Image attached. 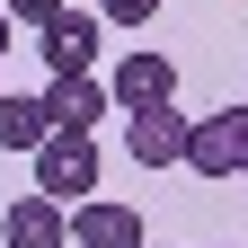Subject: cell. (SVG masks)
I'll list each match as a JSON object with an SVG mask.
<instances>
[{
	"instance_id": "obj_1",
	"label": "cell",
	"mask_w": 248,
	"mask_h": 248,
	"mask_svg": "<svg viewBox=\"0 0 248 248\" xmlns=\"http://www.w3.org/2000/svg\"><path fill=\"white\" fill-rule=\"evenodd\" d=\"M27 160H36V195H53V204L98 195V133H62V124H53Z\"/></svg>"
},
{
	"instance_id": "obj_2",
	"label": "cell",
	"mask_w": 248,
	"mask_h": 248,
	"mask_svg": "<svg viewBox=\"0 0 248 248\" xmlns=\"http://www.w3.org/2000/svg\"><path fill=\"white\" fill-rule=\"evenodd\" d=\"M160 98H177V62H169V53H151V45L115 53V80H107V107H115V115H133V107H160Z\"/></svg>"
},
{
	"instance_id": "obj_3",
	"label": "cell",
	"mask_w": 248,
	"mask_h": 248,
	"mask_svg": "<svg viewBox=\"0 0 248 248\" xmlns=\"http://www.w3.org/2000/svg\"><path fill=\"white\" fill-rule=\"evenodd\" d=\"M124 151H133V169H177L186 160V115H177V98L124 115Z\"/></svg>"
},
{
	"instance_id": "obj_4",
	"label": "cell",
	"mask_w": 248,
	"mask_h": 248,
	"mask_svg": "<svg viewBox=\"0 0 248 248\" xmlns=\"http://www.w3.org/2000/svg\"><path fill=\"white\" fill-rule=\"evenodd\" d=\"M36 36H45V45H36V53H45V71L62 80V71H89V62H98V36H107V18H98V9H53V18L36 27Z\"/></svg>"
},
{
	"instance_id": "obj_5",
	"label": "cell",
	"mask_w": 248,
	"mask_h": 248,
	"mask_svg": "<svg viewBox=\"0 0 248 248\" xmlns=\"http://www.w3.org/2000/svg\"><path fill=\"white\" fill-rule=\"evenodd\" d=\"M142 213L133 204H115V195H80L71 204V248H142Z\"/></svg>"
},
{
	"instance_id": "obj_6",
	"label": "cell",
	"mask_w": 248,
	"mask_h": 248,
	"mask_svg": "<svg viewBox=\"0 0 248 248\" xmlns=\"http://www.w3.org/2000/svg\"><path fill=\"white\" fill-rule=\"evenodd\" d=\"M0 248H71V213L53 195H18L0 213Z\"/></svg>"
},
{
	"instance_id": "obj_7",
	"label": "cell",
	"mask_w": 248,
	"mask_h": 248,
	"mask_svg": "<svg viewBox=\"0 0 248 248\" xmlns=\"http://www.w3.org/2000/svg\"><path fill=\"white\" fill-rule=\"evenodd\" d=\"M45 107H53L62 133H98V115H115V107H107V80H89V71H62V80L45 89Z\"/></svg>"
},
{
	"instance_id": "obj_8",
	"label": "cell",
	"mask_w": 248,
	"mask_h": 248,
	"mask_svg": "<svg viewBox=\"0 0 248 248\" xmlns=\"http://www.w3.org/2000/svg\"><path fill=\"white\" fill-rule=\"evenodd\" d=\"M45 133H53L45 89H27V98H9V89H0V151H36Z\"/></svg>"
},
{
	"instance_id": "obj_9",
	"label": "cell",
	"mask_w": 248,
	"mask_h": 248,
	"mask_svg": "<svg viewBox=\"0 0 248 248\" xmlns=\"http://www.w3.org/2000/svg\"><path fill=\"white\" fill-rule=\"evenodd\" d=\"M186 169H195V177H231V151H222V115H186Z\"/></svg>"
},
{
	"instance_id": "obj_10",
	"label": "cell",
	"mask_w": 248,
	"mask_h": 248,
	"mask_svg": "<svg viewBox=\"0 0 248 248\" xmlns=\"http://www.w3.org/2000/svg\"><path fill=\"white\" fill-rule=\"evenodd\" d=\"M222 115V151H231V177H248V107H213Z\"/></svg>"
},
{
	"instance_id": "obj_11",
	"label": "cell",
	"mask_w": 248,
	"mask_h": 248,
	"mask_svg": "<svg viewBox=\"0 0 248 248\" xmlns=\"http://www.w3.org/2000/svg\"><path fill=\"white\" fill-rule=\"evenodd\" d=\"M98 18H107V27H151L160 0H98Z\"/></svg>"
},
{
	"instance_id": "obj_12",
	"label": "cell",
	"mask_w": 248,
	"mask_h": 248,
	"mask_svg": "<svg viewBox=\"0 0 248 248\" xmlns=\"http://www.w3.org/2000/svg\"><path fill=\"white\" fill-rule=\"evenodd\" d=\"M0 9H9V27H45V18L62 9V0H0Z\"/></svg>"
},
{
	"instance_id": "obj_13",
	"label": "cell",
	"mask_w": 248,
	"mask_h": 248,
	"mask_svg": "<svg viewBox=\"0 0 248 248\" xmlns=\"http://www.w3.org/2000/svg\"><path fill=\"white\" fill-rule=\"evenodd\" d=\"M0 53H9V9H0Z\"/></svg>"
},
{
	"instance_id": "obj_14",
	"label": "cell",
	"mask_w": 248,
	"mask_h": 248,
	"mask_svg": "<svg viewBox=\"0 0 248 248\" xmlns=\"http://www.w3.org/2000/svg\"><path fill=\"white\" fill-rule=\"evenodd\" d=\"M142 248H151V239H142Z\"/></svg>"
}]
</instances>
